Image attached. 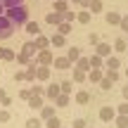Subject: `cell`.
Segmentation results:
<instances>
[{
    "label": "cell",
    "mask_w": 128,
    "mask_h": 128,
    "mask_svg": "<svg viewBox=\"0 0 128 128\" xmlns=\"http://www.w3.org/2000/svg\"><path fill=\"white\" fill-rule=\"evenodd\" d=\"M62 92V88H60V83H50V86L45 88V97H50V100H55L57 95Z\"/></svg>",
    "instance_id": "9a60e30c"
},
{
    "label": "cell",
    "mask_w": 128,
    "mask_h": 128,
    "mask_svg": "<svg viewBox=\"0 0 128 128\" xmlns=\"http://www.w3.org/2000/svg\"><path fill=\"white\" fill-rule=\"evenodd\" d=\"M10 116H12V114H10V109H7V107H2V109H0V124H7Z\"/></svg>",
    "instance_id": "ab89813d"
},
{
    "label": "cell",
    "mask_w": 128,
    "mask_h": 128,
    "mask_svg": "<svg viewBox=\"0 0 128 128\" xmlns=\"http://www.w3.org/2000/svg\"><path fill=\"white\" fill-rule=\"evenodd\" d=\"M97 86H100L102 90H112V88H114V81H112V78H107V76H104V78H102L100 83H97Z\"/></svg>",
    "instance_id": "d6a6232c"
},
{
    "label": "cell",
    "mask_w": 128,
    "mask_h": 128,
    "mask_svg": "<svg viewBox=\"0 0 128 128\" xmlns=\"http://www.w3.org/2000/svg\"><path fill=\"white\" fill-rule=\"evenodd\" d=\"M121 14L119 12H107V24H112V26H121Z\"/></svg>",
    "instance_id": "ffe728a7"
},
{
    "label": "cell",
    "mask_w": 128,
    "mask_h": 128,
    "mask_svg": "<svg viewBox=\"0 0 128 128\" xmlns=\"http://www.w3.org/2000/svg\"><path fill=\"white\" fill-rule=\"evenodd\" d=\"M116 119V109L114 107H102L100 109V121L102 124H109V121H114Z\"/></svg>",
    "instance_id": "52a82bcc"
},
{
    "label": "cell",
    "mask_w": 128,
    "mask_h": 128,
    "mask_svg": "<svg viewBox=\"0 0 128 128\" xmlns=\"http://www.w3.org/2000/svg\"><path fill=\"white\" fill-rule=\"evenodd\" d=\"M74 66L81 69V71H90V69H92V66H90V57H83V55H81V57H78V62L74 64Z\"/></svg>",
    "instance_id": "2e32d148"
},
{
    "label": "cell",
    "mask_w": 128,
    "mask_h": 128,
    "mask_svg": "<svg viewBox=\"0 0 128 128\" xmlns=\"http://www.w3.org/2000/svg\"><path fill=\"white\" fill-rule=\"evenodd\" d=\"M62 22H64V14L62 12H50L45 17V24H50V26H60Z\"/></svg>",
    "instance_id": "ba28073f"
},
{
    "label": "cell",
    "mask_w": 128,
    "mask_h": 128,
    "mask_svg": "<svg viewBox=\"0 0 128 128\" xmlns=\"http://www.w3.org/2000/svg\"><path fill=\"white\" fill-rule=\"evenodd\" d=\"M90 66H92V69H104V60L95 52V55L90 57Z\"/></svg>",
    "instance_id": "cb8c5ba5"
},
{
    "label": "cell",
    "mask_w": 128,
    "mask_h": 128,
    "mask_svg": "<svg viewBox=\"0 0 128 128\" xmlns=\"http://www.w3.org/2000/svg\"><path fill=\"white\" fill-rule=\"evenodd\" d=\"M71 81H74V83H86V81H88V71H81V69L74 66V69H71Z\"/></svg>",
    "instance_id": "30bf717a"
},
{
    "label": "cell",
    "mask_w": 128,
    "mask_h": 128,
    "mask_svg": "<svg viewBox=\"0 0 128 128\" xmlns=\"http://www.w3.org/2000/svg\"><path fill=\"white\" fill-rule=\"evenodd\" d=\"M5 97H7V92H5L2 88H0V104H2V100H5Z\"/></svg>",
    "instance_id": "681fc988"
},
{
    "label": "cell",
    "mask_w": 128,
    "mask_h": 128,
    "mask_svg": "<svg viewBox=\"0 0 128 128\" xmlns=\"http://www.w3.org/2000/svg\"><path fill=\"white\" fill-rule=\"evenodd\" d=\"M92 19V12L90 10H81V12H76V22L78 24H88Z\"/></svg>",
    "instance_id": "ac0fdd59"
},
{
    "label": "cell",
    "mask_w": 128,
    "mask_h": 128,
    "mask_svg": "<svg viewBox=\"0 0 128 128\" xmlns=\"http://www.w3.org/2000/svg\"><path fill=\"white\" fill-rule=\"evenodd\" d=\"M43 124H45V121L38 119V116H31V119H26V128H43Z\"/></svg>",
    "instance_id": "d4e9b609"
},
{
    "label": "cell",
    "mask_w": 128,
    "mask_h": 128,
    "mask_svg": "<svg viewBox=\"0 0 128 128\" xmlns=\"http://www.w3.org/2000/svg\"><path fill=\"white\" fill-rule=\"evenodd\" d=\"M71 128H88V124H86V119H74Z\"/></svg>",
    "instance_id": "b9f144b4"
},
{
    "label": "cell",
    "mask_w": 128,
    "mask_h": 128,
    "mask_svg": "<svg viewBox=\"0 0 128 128\" xmlns=\"http://www.w3.org/2000/svg\"><path fill=\"white\" fill-rule=\"evenodd\" d=\"M50 45L52 48H64V45H66V36H62V33H52V36H50Z\"/></svg>",
    "instance_id": "5bb4252c"
},
{
    "label": "cell",
    "mask_w": 128,
    "mask_h": 128,
    "mask_svg": "<svg viewBox=\"0 0 128 128\" xmlns=\"http://www.w3.org/2000/svg\"><path fill=\"white\" fill-rule=\"evenodd\" d=\"M55 114H57V107H45V104H43V109H40V119H43V121L52 119Z\"/></svg>",
    "instance_id": "44dd1931"
},
{
    "label": "cell",
    "mask_w": 128,
    "mask_h": 128,
    "mask_svg": "<svg viewBox=\"0 0 128 128\" xmlns=\"http://www.w3.org/2000/svg\"><path fill=\"white\" fill-rule=\"evenodd\" d=\"M0 60H2V62H14V60H17V52L0 45Z\"/></svg>",
    "instance_id": "4fadbf2b"
},
{
    "label": "cell",
    "mask_w": 128,
    "mask_h": 128,
    "mask_svg": "<svg viewBox=\"0 0 128 128\" xmlns=\"http://www.w3.org/2000/svg\"><path fill=\"white\" fill-rule=\"evenodd\" d=\"M88 10H90V12H102V0H90V5H88Z\"/></svg>",
    "instance_id": "836d02e7"
},
{
    "label": "cell",
    "mask_w": 128,
    "mask_h": 128,
    "mask_svg": "<svg viewBox=\"0 0 128 128\" xmlns=\"http://www.w3.org/2000/svg\"><path fill=\"white\" fill-rule=\"evenodd\" d=\"M57 33H62V36H66V33H71V24H69V22H62L60 26H57Z\"/></svg>",
    "instance_id": "e575fe53"
},
{
    "label": "cell",
    "mask_w": 128,
    "mask_h": 128,
    "mask_svg": "<svg viewBox=\"0 0 128 128\" xmlns=\"http://www.w3.org/2000/svg\"><path fill=\"white\" fill-rule=\"evenodd\" d=\"M102 78H104V69H90V71H88V81L95 83V86L102 81Z\"/></svg>",
    "instance_id": "9c48e42d"
},
{
    "label": "cell",
    "mask_w": 128,
    "mask_h": 128,
    "mask_svg": "<svg viewBox=\"0 0 128 128\" xmlns=\"http://www.w3.org/2000/svg\"><path fill=\"white\" fill-rule=\"evenodd\" d=\"M112 48H114L116 52H126V50H128V43L124 40V38H116V40H114V45H112Z\"/></svg>",
    "instance_id": "f1b7e54d"
},
{
    "label": "cell",
    "mask_w": 128,
    "mask_h": 128,
    "mask_svg": "<svg viewBox=\"0 0 128 128\" xmlns=\"http://www.w3.org/2000/svg\"><path fill=\"white\" fill-rule=\"evenodd\" d=\"M33 43H36L38 50H45V48H50V36H45V33H38Z\"/></svg>",
    "instance_id": "7c38bea8"
},
{
    "label": "cell",
    "mask_w": 128,
    "mask_h": 128,
    "mask_svg": "<svg viewBox=\"0 0 128 128\" xmlns=\"http://www.w3.org/2000/svg\"><path fill=\"white\" fill-rule=\"evenodd\" d=\"M121 28L128 33V14H124V19H121Z\"/></svg>",
    "instance_id": "bcb514c9"
},
{
    "label": "cell",
    "mask_w": 128,
    "mask_h": 128,
    "mask_svg": "<svg viewBox=\"0 0 128 128\" xmlns=\"http://www.w3.org/2000/svg\"><path fill=\"white\" fill-rule=\"evenodd\" d=\"M2 2V7L7 10V7H17V5H24V0H0Z\"/></svg>",
    "instance_id": "74e56055"
},
{
    "label": "cell",
    "mask_w": 128,
    "mask_h": 128,
    "mask_svg": "<svg viewBox=\"0 0 128 128\" xmlns=\"http://www.w3.org/2000/svg\"><path fill=\"white\" fill-rule=\"evenodd\" d=\"M50 76H52L50 66H45V64H38V69H36V81H38V83H45V81H50Z\"/></svg>",
    "instance_id": "5b68a950"
},
{
    "label": "cell",
    "mask_w": 128,
    "mask_h": 128,
    "mask_svg": "<svg viewBox=\"0 0 128 128\" xmlns=\"http://www.w3.org/2000/svg\"><path fill=\"white\" fill-rule=\"evenodd\" d=\"M36 62H38V64H45V66H52V62H55V55H52L48 48H45V50H38Z\"/></svg>",
    "instance_id": "3957f363"
},
{
    "label": "cell",
    "mask_w": 128,
    "mask_h": 128,
    "mask_svg": "<svg viewBox=\"0 0 128 128\" xmlns=\"http://www.w3.org/2000/svg\"><path fill=\"white\" fill-rule=\"evenodd\" d=\"M64 22H76V12H64Z\"/></svg>",
    "instance_id": "ee69618b"
},
{
    "label": "cell",
    "mask_w": 128,
    "mask_h": 128,
    "mask_svg": "<svg viewBox=\"0 0 128 128\" xmlns=\"http://www.w3.org/2000/svg\"><path fill=\"white\" fill-rule=\"evenodd\" d=\"M74 2H76V5H81L83 10H88V5H90V0H74Z\"/></svg>",
    "instance_id": "7dc6e473"
},
{
    "label": "cell",
    "mask_w": 128,
    "mask_h": 128,
    "mask_svg": "<svg viewBox=\"0 0 128 128\" xmlns=\"http://www.w3.org/2000/svg\"><path fill=\"white\" fill-rule=\"evenodd\" d=\"M116 114H126L128 116V100H124L119 107H116Z\"/></svg>",
    "instance_id": "60d3db41"
},
{
    "label": "cell",
    "mask_w": 128,
    "mask_h": 128,
    "mask_svg": "<svg viewBox=\"0 0 128 128\" xmlns=\"http://www.w3.org/2000/svg\"><path fill=\"white\" fill-rule=\"evenodd\" d=\"M22 52H26L28 57H36L38 55V48H36V43H33V40H28V43H24V45H22Z\"/></svg>",
    "instance_id": "e0dca14e"
},
{
    "label": "cell",
    "mask_w": 128,
    "mask_h": 128,
    "mask_svg": "<svg viewBox=\"0 0 128 128\" xmlns=\"http://www.w3.org/2000/svg\"><path fill=\"white\" fill-rule=\"evenodd\" d=\"M14 81H17V83L26 81V71H17V74H14Z\"/></svg>",
    "instance_id": "f6af8a7d"
},
{
    "label": "cell",
    "mask_w": 128,
    "mask_h": 128,
    "mask_svg": "<svg viewBox=\"0 0 128 128\" xmlns=\"http://www.w3.org/2000/svg\"><path fill=\"white\" fill-rule=\"evenodd\" d=\"M2 10H5V7H2V2H0V17H2Z\"/></svg>",
    "instance_id": "f907efd6"
},
{
    "label": "cell",
    "mask_w": 128,
    "mask_h": 128,
    "mask_svg": "<svg viewBox=\"0 0 128 128\" xmlns=\"http://www.w3.org/2000/svg\"><path fill=\"white\" fill-rule=\"evenodd\" d=\"M126 76H128V69H126Z\"/></svg>",
    "instance_id": "816d5d0a"
},
{
    "label": "cell",
    "mask_w": 128,
    "mask_h": 128,
    "mask_svg": "<svg viewBox=\"0 0 128 128\" xmlns=\"http://www.w3.org/2000/svg\"><path fill=\"white\" fill-rule=\"evenodd\" d=\"M104 76H107V78H112L114 83L119 81V71H116V69H104Z\"/></svg>",
    "instance_id": "f35d334b"
},
{
    "label": "cell",
    "mask_w": 128,
    "mask_h": 128,
    "mask_svg": "<svg viewBox=\"0 0 128 128\" xmlns=\"http://www.w3.org/2000/svg\"><path fill=\"white\" fill-rule=\"evenodd\" d=\"M100 40H102V38H100V33H90V36H88V43H90V45H97Z\"/></svg>",
    "instance_id": "7bdbcfd3"
},
{
    "label": "cell",
    "mask_w": 128,
    "mask_h": 128,
    "mask_svg": "<svg viewBox=\"0 0 128 128\" xmlns=\"http://www.w3.org/2000/svg\"><path fill=\"white\" fill-rule=\"evenodd\" d=\"M5 17L14 24V26H26L31 19H28V7L26 5H17V7H7L5 10Z\"/></svg>",
    "instance_id": "6da1fadb"
},
{
    "label": "cell",
    "mask_w": 128,
    "mask_h": 128,
    "mask_svg": "<svg viewBox=\"0 0 128 128\" xmlns=\"http://www.w3.org/2000/svg\"><path fill=\"white\" fill-rule=\"evenodd\" d=\"M104 69H116V71H119V69H121V62H119V57L109 55V57L104 60Z\"/></svg>",
    "instance_id": "d6986e66"
},
{
    "label": "cell",
    "mask_w": 128,
    "mask_h": 128,
    "mask_svg": "<svg viewBox=\"0 0 128 128\" xmlns=\"http://www.w3.org/2000/svg\"><path fill=\"white\" fill-rule=\"evenodd\" d=\"M52 66H55L57 71H69V69H74V62L69 60L66 55H64V57H55V62H52Z\"/></svg>",
    "instance_id": "277c9868"
},
{
    "label": "cell",
    "mask_w": 128,
    "mask_h": 128,
    "mask_svg": "<svg viewBox=\"0 0 128 128\" xmlns=\"http://www.w3.org/2000/svg\"><path fill=\"white\" fill-rule=\"evenodd\" d=\"M14 62H19L22 66H28V64L33 62V57H28L26 52H19V55H17V60H14Z\"/></svg>",
    "instance_id": "f546056e"
},
{
    "label": "cell",
    "mask_w": 128,
    "mask_h": 128,
    "mask_svg": "<svg viewBox=\"0 0 128 128\" xmlns=\"http://www.w3.org/2000/svg\"><path fill=\"white\" fill-rule=\"evenodd\" d=\"M55 12H69V0H55Z\"/></svg>",
    "instance_id": "83f0119b"
},
{
    "label": "cell",
    "mask_w": 128,
    "mask_h": 128,
    "mask_svg": "<svg viewBox=\"0 0 128 128\" xmlns=\"http://www.w3.org/2000/svg\"><path fill=\"white\" fill-rule=\"evenodd\" d=\"M12 33H14V24L2 14V17H0V40H7V38H12Z\"/></svg>",
    "instance_id": "7a4b0ae2"
},
{
    "label": "cell",
    "mask_w": 128,
    "mask_h": 128,
    "mask_svg": "<svg viewBox=\"0 0 128 128\" xmlns=\"http://www.w3.org/2000/svg\"><path fill=\"white\" fill-rule=\"evenodd\" d=\"M121 92H124V100H128V83L124 86V90H121Z\"/></svg>",
    "instance_id": "c3c4849f"
},
{
    "label": "cell",
    "mask_w": 128,
    "mask_h": 128,
    "mask_svg": "<svg viewBox=\"0 0 128 128\" xmlns=\"http://www.w3.org/2000/svg\"><path fill=\"white\" fill-rule=\"evenodd\" d=\"M116 128H128V116L126 114H116Z\"/></svg>",
    "instance_id": "1f68e13d"
},
{
    "label": "cell",
    "mask_w": 128,
    "mask_h": 128,
    "mask_svg": "<svg viewBox=\"0 0 128 128\" xmlns=\"http://www.w3.org/2000/svg\"><path fill=\"white\" fill-rule=\"evenodd\" d=\"M24 28H26V33H31V36H38V33H40V24H36V22H28Z\"/></svg>",
    "instance_id": "484cf974"
},
{
    "label": "cell",
    "mask_w": 128,
    "mask_h": 128,
    "mask_svg": "<svg viewBox=\"0 0 128 128\" xmlns=\"http://www.w3.org/2000/svg\"><path fill=\"white\" fill-rule=\"evenodd\" d=\"M45 128H62V121H60V116H52V119H48L45 121Z\"/></svg>",
    "instance_id": "4dcf8cb0"
},
{
    "label": "cell",
    "mask_w": 128,
    "mask_h": 128,
    "mask_svg": "<svg viewBox=\"0 0 128 128\" xmlns=\"http://www.w3.org/2000/svg\"><path fill=\"white\" fill-rule=\"evenodd\" d=\"M31 95H33V90H31V88H24V90H19V100H24V102H28V100H31Z\"/></svg>",
    "instance_id": "8d00e7d4"
},
{
    "label": "cell",
    "mask_w": 128,
    "mask_h": 128,
    "mask_svg": "<svg viewBox=\"0 0 128 128\" xmlns=\"http://www.w3.org/2000/svg\"><path fill=\"white\" fill-rule=\"evenodd\" d=\"M76 102H78V104H88V102H90L88 90H76Z\"/></svg>",
    "instance_id": "603a6c76"
},
{
    "label": "cell",
    "mask_w": 128,
    "mask_h": 128,
    "mask_svg": "<svg viewBox=\"0 0 128 128\" xmlns=\"http://www.w3.org/2000/svg\"><path fill=\"white\" fill-rule=\"evenodd\" d=\"M43 97H45V95H31L28 107H31V109H43Z\"/></svg>",
    "instance_id": "7402d4cb"
},
{
    "label": "cell",
    "mask_w": 128,
    "mask_h": 128,
    "mask_svg": "<svg viewBox=\"0 0 128 128\" xmlns=\"http://www.w3.org/2000/svg\"><path fill=\"white\" fill-rule=\"evenodd\" d=\"M66 57H69L74 64H76V62H78V57H81V50H78L76 45H74V48H69V50H66Z\"/></svg>",
    "instance_id": "4316f807"
},
{
    "label": "cell",
    "mask_w": 128,
    "mask_h": 128,
    "mask_svg": "<svg viewBox=\"0 0 128 128\" xmlns=\"http://www.w3.org/2000/svg\"><path fill=\"white\" fill-rule=\"evenodd\" d=\"M69 102H71L69 92H60V95L55 97V107H57V109H64V107H69Z\"/></svg>",
    "instance_id": "8fae6325"
},
{
    "label": "cell",
    "mask_w": 128,
    "mask_h": 128,
    "mask_svg": "<svg viewBox=\"0 0 128 128\" xmlns=\"http://www.w3.org/2000/svg\"><path fill=\"white\" fill-rule=\"evenodd\" d=\"M95 52H97V55L102 57V60H107V57H109L112 52H114V48H112L109 43H104V40H100V43H97V45H95Z\"/></svg>",
    "instance_id": "8992f818"
},
{
    "label": "cell",
    "mask_w": 128,
    "mask_h": 128,
    "mask_svg": "<svg viewBox=\"0 0 128 128\" xmlns=\"http://www.w3.org/2000/svg\"><path fill=\"white\" fill-rule=\"evenodd\" d=\"M60 88H62V92H69V95H71L74 92V81H62Z\"/></svg>",
    "instance_id": "d590c367"
}]
</instances>
